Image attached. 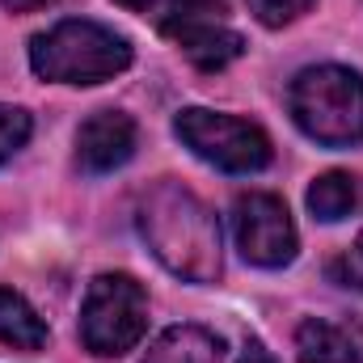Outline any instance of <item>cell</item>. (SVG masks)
<instances>
[{"label":"cell","instance_id":"obj_1","mask_svg":"<svg viewBox=\"0 0 363 363\" xmlns=\"http://www.w3.org/2000/svg\"><path fill=\"white\" fill-rule=\"evenodd\" d=\"M140 237L148 241L152 258L186 283H216L220 279V224L211 207L186 190L182 182H157L140 199Z\"/></svg>","mask_w":363,"mask_h":363},{"label":"cell","instance_id":"obj_2","mask_svg":"<svg viewBox=\"0 0 363 363\" xmlns=\"http://www.w3.org/2000/svg\"><path fill=\"white\" fill-rule=\"evenodd\" d=\"M30 68L60 85H101L131 68V43L97 21H60L30 43Z\"/></svg>","mask_w":363,"mask_h":363},{"label":"cell","instance_id":"obj_3","mask_svg":"<svg viewBox=\"0 0 363 363\" xmlns=\"http://www.w3.org/2000/svg\"><path fill=\"white\" fill-rule=\"evenodd\" d=\"M296 127L325 144V148H351L363 144V77L338 64L304 68L287 93Z\"/></svg>","mask_w":363,"mask_h":363},{"label":"cell","instance_id":"obj_4","mask_svg":"<svg viewBox=\"0 0 363 363\" xmlns=\"http://www.w3.org/2000/svg\"><path fill=\"white\" fill-rule=\"evenodd\" d=\"M148 330V296L131 274H97L81 304V342L110 359L131 351Z\"/></svg>","mask_w":363,"mask_h":363},{"label":"cell","instance_id":"obj_5","mask_svg":"<svg viewBox=\"0 0 363 363\" xmlns=\"http://www.w3.org/2000/svg\"><path fill=\"white\" fill-rule=\"evenodd\" d=\"M178 140L207 165L224 174H258L274 157L271 140L258 123H245L237 114H216V110H182L174 118Z\"/></svg>","mask_w":363,"mask_h":363},{"label":"cell","instance_id":"obj_6","mask_svg":"<svg viewBox=\"0 0 363 363\" xmlns=\"http://www.w3.org/2000/svg\"><path fill=\"white\" fill-rule=\"evenodd\" d=\"M233 228L241 258L262 271H279L296 258V224L274 194H241L233 207Z\"/></svg>","mask_w":363,"mask_h":363},{"label":"cell","instance_id":"obj_7","mask_svg":"<svg viewBox=\"0 0 363 363\" xmlns=\"http://www.w3.org/2000/svg\"><path fill=\"white\" fill-rule=\"evenodd\" d=\"M135 140L140 131L123 110H97L77 131V165L85 174H114L131 161Z\"/></svg>","mask_w":363,"mask_h":363},{"label":"cell","instance_id":"obj_8","mask_svg":"<svg viewBox=\"0 0 363 363\" xmlns=\"http://www.w3.org/2000/svg\"><path fill=\"white\" fill-rule=\"evenodd\" d=\"M169 38L182 47V55L194 68H203V72H220L233 60H241V51H245V38L237 30H228L224 21H190V26L174 30Z\"/></svg>","mask_w":363,"mask_h":363},{"label":"cell","instance_id":"obj_9","mask_svg":"<svg viewBox=\"0 0 363 363\" xmlns=\"http://www.w3.org/2000/svg\"><path fill=\"white\" fill-rule=\"evenodd\" d=\"M224 359V342L203 330V325H174L165 330L140 363H220Z\"/></svg>","mask_w":363,"mask_h":363},{"label":"cell","instance_id":"obj_10","mask_svg":"<svg viewBox=\"0 0 363 363\" xmlns=\"http://www.w3.org/2000/svg\"><path fill=\"white\" fill-rule=\"evenodd\" d=\"M296 355L300 363H363L359 342L342 325L317 321V317L296 330Z\"/></svg>","mask_w":363,"mask_h":363},{"label":"cell","instance_id":"obj_11","mask_svg":"<svg viewBox=\"0 0 363 363\" xmlns=\"http://www.w3.org/2000/svg\"><path fill=\"white\" fill-rule=\"evenodd\" d=\"M114 4L148 17L165 38L190 21H220V13H224V0H114Z\"/></svg>","mask_w":363,"mask_h":363},{"label":"cell","instance_id":"obj_12","mask_svg":"<svg viewBox=\"0 0 363 363\" xmlns=\"http://www.w3.org/2000/svg\"><path fill=\"white\" fill-rule=\"evenodd\" d=\"M0 342L13 351H43L47 347V325L43 317L17 296L13 287H0Z\"/></svg>","mask_w":363,"mask_h":363},{"label":"cell","instance_id":"obj_13","mask_svg":"<svg viewBox=\"0 0 363 363\" xmlns=\"http://www.w3.org/2000/svg\"><path fill=\"white\" fill-rule=\"evenodd\" d=\"M355 178L351 174H321V178L308 186V211L317 216V220H325V224H334V220H347L351 211H355Z\"/></svg>","mask_w":363,"mask_h":363},{"label":"cell","instance_id":"obj_14","mask_svg":"<svg viewBox=\"0 0 363 363\" xmlns=\"http://www.w3.org/2000/svg\"><path fill=\"white\" fill-rule=\"evenodd\" d=\"M30 131H34V123H30L26 110H17V106H0V165H4L17 148H26Z\"/></svg>","mask_w":363,"mask_h":363},{"label":"cell","instance_id":"obj_15","mask_svg":"<svg viewBox=\"0 0 363 363\" xmlns=\"http://www.w3.org/2000/svg\"><path fill=\"white\" fill-rule=\"evenodd\" d=\"M245 4H250V13H254L262 26L279 30V26H291L296 17H304L317 0H245Z\"/></svg>","mask_w":363,"mask_h":363},{"label":"cell","instance_id":"obj_16","mask_svg":"<svg viewBox=\"0 0 363 363\" xmlns=\"http://www.w3.org/2000/svg\"><path fill=\"white\" fill-rule=\"evenodd\" d=\"M237 363H274V359H271V351H267L262 342H250V347L237 355Z\"/></svg>","mask_w":363,"mask_h":363},{"label":"cell","instance_id":"obj_17","mask_svg":"<svg viewBox=\"0 0 363 363\" xmlns=\"http://www.w3.org/2000/svg\"><path fill=\"white\" fill-rule=\"evenodd\" d=\"M9 13H34V9H47V4H55V0H0Z\"/></svg>","mask_w":363,"mask_h":363}]
</instances>
